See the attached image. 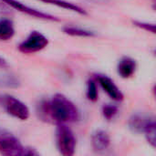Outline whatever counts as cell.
Masks as SVG:
<instances>
[{
    "instance_id": "cell-15",
    "label": "cell",
    "mask_w": 156,
    "mask_h": 156,
    "mask_svg": "<svg viewBox=\"0 0 156 156\" xmlns=\"http://www.w3.org/2000/svg\"><path fill=\"white\" fill-rule=\"evenodd\" d=\"M20 86L19 80L11 74H2L0 75V87L16 89Z\"/></svg>"
},
{
    "instance_id": "cell-17",
    "label": "cell",
    "mask_w": 156,
    "mask_h": 156,
    "mask_svg": "<svg viewBox=\"0 0 156 156\" xmlns=\"http://www.w3.org/2000/svg\"><path fill=\"white\" fill-rule=\"evenodd\" d=\"M118 106L113 105V104H105L102 106L101 109V112L103 117L107 120V121H111L112 120L118 113Z\"/></svg>"
},
{
    "instance_id": "cell-20",
    "label": "cell",
    "mask_w": 156,
    "mask_h": 156,
    "mask_svg": "<svg viewBox=\"0 0 156 156\" xmlns=\"http://www.w3.org/2000/svg\"><path fill=\"white\" fill-rule=\"evenodd\" d=\"M9 67V64L7 62V60L5 58H4L2 56H0V69H7Z\"/></svg>"
},
{
    "instance_id": "cell-19",
    "label": "cell",
    "mask_w": 156,
    "mask_h": 156,
    "mask_svg": "<svg viewBox=\"0 0 156 156\" xmlns=\"http://www.w3.org/2000/svg\"><path fill=\"white\" fill-rule=\"evenodd\" d=\"M11 13V8L0 0V15H9Z\"/></svg>"
},
{
    "instance_id": "cell-10",
    "label": "cell",
    "mask_w": 156,
    "mask_h": 156,
    "mask_svg": "<svg viewBox=\"0 0 156 156\" xmlns=\"http://www.w3.org/2000/svg\"><path fill=\"white\" fill-rule=\"evenodd\" d=\"M150 117L151 116H145L140 113L133 114L128 121L129 129L133 133H143Z\"/></svg>"
},
{
    "instance_id": "cell-9",
    "label": "cell",
    "mask_w": 156,
    "mask_h": 156,
    "mask_svg": "<svg viewBox=\"0 0 156 156\" xmlns=\"http://www.w3.org/2000/svg\"><path fill=\"white\" fill-rule=\"evenodd\" d=\"M137 63L135 59L131 57H123L120 59L117 65V72L122 79H129L133 77L136 71Z\"/></svg>"
},
{
    "instance_id": "cell-5",
    "label": "cell",
    "mask_w": 156,
    "mask_h": 156,
    "mask_svg": "<svg viewBox=\"0 0 156 156\" xmlns=\"http://www.w3.org/2000/svg\"><path fill=\"white\" fill-rule=\"evenodd\" d=\"M48 45V37L39 31L33 30L18 45V50L24 54H33L41 51Z\"/></svg>"
},
{
    "instance_id": "cell-6",
    "label": "cell",
    "mask_w": 156,
    "mask_h": 156,
    "mask_svg": "<svg viewBox=\"0 0 156 156\" xmlns=\"http://www.w3.org/2000/svg\"><path fill=\"white\" fill-rule=\"evenodd\" d=\"M3 3H5L6 5H8L11 9H16L21 13H24L27 16L36 17V18H39L42 20H48V21H53V22H58L59 21V18L50 15L48 13H45L42 12L40 10H37L36 8L30 7L23 3H21L18 0H1Z\"/></svg>"
},
{
    "instance_id": "cell-14",
    "label": "cell",
    "mask_w": 156,
    "mask_h": 156,
    "mask_svg": "<svg viewBox=\"0 0 156 156\" xmlns=\"http://www.w3.org/2000/svg\"><path fill=\"white\" fill-rule=\"evenodd\" d=\"M63 32L71 37H95V32L74 26H66L63 27Z\"/></svg>"
},
{
    "instance_id": "cell-12",
    "label": "cell",
    "mask_w": 156,
    "mask_h": 156,
    "mask_svg": "<svg viewBox=\"0 0 156 156\" xmlns=\"http://www.w3.org/2000/svg\"><path fill=\"white\" fill-rule=\"evenodd\" d=\"M16 34L14 22L8 17L0 18V41H7Z\"/></svg>"
},
{
    "instance_id": "cell-13",
    "label": "cell",
    "mask_w": 156,
    "mask_h": 156,
    "mask_svg": "<svg viewBox=\"0 0 156 156\" xmlns=\"http://www.w3.org/2000/svg\"><path fill=\"white\" fill-rule=\"evenodd\" d=\"M145 139L147 141V143L153 147L155 148L156 146V123H155V119L154 117L151 116L144 130V133Z\"/></svg>"
},
{
    "instance_id": "cell-7",
    "label": "cell",
    "mask_w": 156,
    "mask_h": 156,
    "mask_svg": "<svg viewBox=\"0 0 156 156\" xmlns=\"http://www.w3.org/2000/svg\"><path fill=\"white\" fill-rule=\"evenodd\" d=\"M97 80L101 89L107 93V95L114 101H122L124 99V95L122 90L118 88V86L114 83V81L106 75H98Z\"/></svg>"
},
{
    "instance_id": "cell-11",
    "label": "cell",
    "mask_w": 156,
    "mask_h": 156,
    "mask_svg": "<svg viewBox=\"0 0 156 156\" xmlns=\"http://www.w3.org/2000/svg\"><path fill=\"white\" fill-rule=\"evenodd\" d=\"M38 1H41L45 4H48V5H56L58 7H60V8H63V9H66V10H69V11H72V12H75L79 15H81V16H87L88 13L87 11L82 8L81 6L74 4V3H71V2H69V1H66V0H38Z\"/></svg>"
},
{
    "instance_id": "cell-18",
    "label": "cell",
    "mask_w": 156,
    "mask_h": 156,
    "mask_svg": "<svg viewBox=\"0 0 156 156\" xmlns=\"http://www.w3.org/2000/svg\"><path fill=\"white\" fill-rule=\"evenodd\" d=\"M133 24L137 27L140 29H143L147 32H151L153 34H155L156 27L154 23L145 22V21H140V20H133Z\"/></svg>"
},
{
    "instance_id": "cell-4",
    "label": "cell",
    "mask_w": 156,
    "mask_h": 156,
    "mask_svg": "<svg viewBox=\"0 0 156 156\" xmlns=\"http://www.w3.org/2000/svg\"><path fill=\"white\" fill-rule=\"evenodd\" d=\"M0 105L3 107V109L8 115L17 120L27 121L30 116L28 107L20 100L12 95H0Z\"/></svg>"
},
{
    "instance_id": "cell-1",
    "label": "cell",
    "mask_w": 156,
    "mask_h": 156,
    "mask_svg": "<svg viewBox=\"0 0 156 156\" xmlns=\"http://www.w3.org/2000/svg\"><path fill=\"white\" fill-rule=\"evenodd\" d=\"M37 114L42 121L57 125L72 123L80 119L77 106L61 93H56L50 100L42 101L37 105Z\"/></svg>"
},
{
    "instance_id": "cell-3",
    "label": "cell",
    "mask_w": 156,
    "mask_h": 156,
    "mask_svg": "<svg viewBox=\"0 0 156 156\" xmlns=\"http://www.w3.org/2000/svg\"><path fill=\"white\" fill-rule=\"evenodd\" d=\"M56 144L58 153L63 156L75 154L77 140L72 130L67 124H58L56 130Z\"/></svg>"
},
{
    "instance_id": "cell-16",
    "label": "cell",
    "mask_w": 156,
    "mask_h": 156,
    "mask_svg": "<svg viewBox=\"0 0 156 156\" xmlns=\"http://www.w3.org/2000/svg\"><path fill=\"white\" fill-rule=\"evenodd\" d=\"M86 96L89 101L95 102L99 99V92L98 88L96 85V82L93 80H90L87 82V90H86Z\"/></svg>"
},
{
    "instance_id": "cell-2",
    "label": "cell",
    "mask_w": 156,
    "mask_h": 156,
    "mask_svg": "<svg viewBox=\"0 0 156 156\" xmlns=\"http://www.w3.org/2000/svg\"><path fill=\"white\" fill-rule=\"evenodd\" d=\"M0 154L5 156L38 154L35 149L24 146L17 137L6 132H0Z\"/></svg>"
},
{
    "instance_id": "cell-8",
    "label": "cell",
    "mask_w": 156,
    "mask_h": 156,
    "mask_svg": "<svg viewBox=\"0 0 156 156\" xmlns=\"http://www.w3.org/2000/svg\"><path fill=\"white\" fill-rule=\"evenodd\" d=\"M91 145L96 153L106 151L111 145V138L109 133L104 130H96L91 134Z\"/></svg>"
}]
</instances>
